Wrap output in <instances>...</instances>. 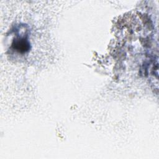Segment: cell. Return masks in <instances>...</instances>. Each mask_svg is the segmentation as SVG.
<instances>
[{
    "label": "cell",
    "instance_id": "6da1fadb",
    "mask_svg": "<svg viewBox=\"0 0 159 159\" xmlns=\"http://www.w3.org/2000/svg\"><path fill=\"white\" fill-rule=\"evenodd\" d=\"M12 45L19 52H25L29 49V43L24 38H19L16 39Z\"/></svg>",
    "mask_w": 159,
    "mask_h": 159
}]
</instances>
